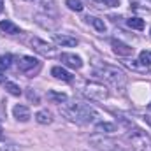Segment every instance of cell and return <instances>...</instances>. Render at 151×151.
Instances as JSON below:
<instances>
[{"label": "cell", "mask_w": 151, "mask_h": 151, "mask_svg": "<svg viewBox=\"0 0 151 151\" xmlns=\"http://www.w3.org/2000/svg\"><path fill=\"white\" fill-rule=\"evenodd\" d=\"M60 111L63 116H67V119L74 121V123H79V125H86V123H93L97 121L99 118V113L88 106V104H81V102H63L60 106Z\"/></svg>", "instance_id": "cell-1"}, {"label": "cell", "mask_w": 151, "mask_h": 151, "mask_svg": "<svg viewBox=\"0 0 151 151\" xmlns=\"http://www.w3.org/2000/svg\"><path fill=\"white\" fill-rule=\"evenodd\" d=\"M95 76L104 79L106 83L113 84L116 88H123L127 83V76L123 70H119L118 67H111V65H97L95 67Z\"/></svg>", "instance_id": "cell-2"}, {"label": "cell", "mask_w": 151, "mask_h": 151, "mask_svg": "<svg viewBox=\"0 0 151 151\" xmlns=\"http://www.w3.org/2000/svg\"><path fill=\"white\" fill-rule=\"evenodd\" d=\"M127 139L130 141L134 151H151V137L141 128H130Z\"/></svg>", "instance_id": "cell-3"}, {"label": "cell", "mask_w": 151, "mask_h": 151, "mask_svg": "<svg viewBox=\"0 0 151 151\" xmlns=\"http://www.w3.org/2000/svg\"><path fill=\"white\" fill-rule=\"evenodd\" d=\"M83 95L88 97L90 100H106L109 97V91L100 83H86L83 88Z\"/></svg>", "instance_id": "cell-4"}, {"label": "cell", "mask_w": 151, "mask_h": 151, "mask_svg": "<svg viewBox=\"0 0 151 151\" xmlns=\"http://www.w3.org/2000/svg\"><path fill=\"white\" fill-rule=\"evenodd\" d=\"M18 70L28 77H34L40 70V62L34 56H21L18 60Z\"/></svg>", "instance_id": "cell-5"}, {"label": "cell", "mask_w": 151, "mask_h": 151, "mask_svg": "<svg viewBox=\"0 0 151 151\" xmlns=\"http://www.w3.org/2000/svg\"><path fill=\"white\" fill-rule=\"evenodd\" d=\"M28 42H30L32 49H34L35 53H39V55H42V56L53 58V56H56V55H58L56 47H55V46H51V44H47L46 40H40V39H37V37H32Z\"/></svg>", "instance_id": "cell-6"}, {"label": "cell", "mask_w": 151, "mask_h": 151, "mask_svg": "<svg viewBox=\"0 0 151 151\" xmlns=\"http://www.w3.org/2000/svg\"><path fill=\"white\" fill-rule=\"evenodd\" d=\"M60 60H62L63 65H67L69 69H74V70H79L83 67V60L77 55H74V53H62Z\"/></svg>", "instance_id": "cell-7"}, {"label": "cell", "mask_w": 151, "mask_h": 151, "mask_svg": "<svg viewBox=\"0 0 151 151\" xmlns=\"http://www.w3.org/2000/svg\"><path fill=\"white\" fill-rule=\"evenodd\" d=\"M111 44H113V51L116 55H119V56H130V55L134 53V47H130L128 44H125V42H121V40L113 39Z\"/></svg>", "instance_id": "cell-8"}, {"label": "cell", "mask_w": 151, "mask_h": 151, "mask_svg": "<svg viewBox=\"0 0 151 151\" xmlns=\"http://www.w3.org/2000/svg\"><path fill=\"white\" fill-rule=\"evenodd\" d=\"M12 114H14V118H16L18 121H23V123H27V121L32 118V114H30V109H28L27 106H21V104L14 106V109H12Z\"/></svg>", "instance_id": "cell-9"}, {"label": "cell", "mask_w": 151, "mask_h": 151, "mask_svg": "<svg viewBox=\"0 0 151 151\" xmlns=\"http://www.w3.org/2000/svg\"><path fill=\"white\" fill-rule=\"evenodd\" d=\"M53 40H55L58 46H63V47H74V46L79 44V40L76 37H70V35H58V34L53 35Z\"/></svg>", "instance_id": "cell-10"}, {"label": "cell", "mask_w": 151, "mask_h": 151, "mask_svg": "<svg viewBox=\"0 0 151 151\" xmlns=\"http://www.w3.org/2000/svg\"><path fill=\"white\" fill-rule=\"evenodd\" d=\"M0 30H2L4 34H7V35H18V34H21L19 27L14 25L11 19H4V21H0Z\"/></svg>", "instance_id": "cell-11"}, {"label": "cell", "mask_w": 151, "mask_h": 151, "mask_svg": "<svg viewBox=\"0 0 151 151\" xmlns=\"http://www.w3.org/2000/svg\"><path fill=\"white\" fill-rule=\"evenodd\" d=\"M51 76H55L56 79L67 81V83H70V81H72V74H70V72H67V70H65V69H62V67H53V69H51Z\"/></svg>", "instance_id": "cell-12"}, {"label": "cell", "mask_w": 151, "mask_h": 151, "mask_svg": "<svg viewBox=\"0 0 151 151\" xmlns=\"http://www.w3.org/2000/svg\"><path fill=\"white\" fill-rule=\"evenodd\" d=\"M86 21H88L97 32H106V23H104L102 19H99V18H95V16H88Z\"/></svg>", "instance_id": "cell-13"}, {"label": "cell", "mask_w": 151, "mask_h": 151, "mask_svg": "<svg viewBox=\"0 0 151 151\" xmlns=\"http://www.w3.org/2000/svg\"><path fill=\"white\" fill-rule=\"evenodd\" d=\"M130 5L137 11H151V0H130Z\"/></svg>", "instance_id": "cell-14"}, {"label": "cell", "mask_w": 151, "mask_h": 151, "mask_svg": "<svg viewBox=\"0 0 151 151\" xmlns=\"http://www.w3.org/2000/svg\"><path fill=\"white\" fill-rule=\"evenodd\" d=\"M95 130L99 134H113V132H116V125L114 123H99Z\"/></svg>", "instance_id": "cell-15"}, {"label": "cell", "mask_w": 151, "mask_h": 151, "mask_svg": "<svg viewBox=\"0 0 151 151\" xmlns=\"http://www.w3.org/2000/svg\"><path fill=\"white\" fill-rule=\"evenodd\" d=\"M35 119H37V123H40V125H49V123L53 121L51 114L47 113V111H39V113L35 114Z\"/></svg>", "instance_id": "cell-16"}, {"label": "cell", "mask_w": 151, "mask_h": 151, "mask_svg": "<svg viewBox=\"0 0 151 151\" xmlns=\"http://www.w3.org/2000/svg\"><path fill=\"white\" fill-rule=\"evenodd\" d=\"M4 86H5V90H7L11 95H14V97H19V95H21V90H19V86H18L16 83L5 81V83H4Z\"/></svg>", "instance_id": "cell-17"}, {"label": "cell", "mask_w": 151, "mask_h": 151, "mask_svg": "<svg viewBox=\"0 0 151 151\" xmlns=\"http://www.w3.org/2000/svg\"><path fill=\"white\" fill-rule=\"evenodd\" d=\"M47 99L56 102V104H63L67 100V95L65 93H56V91H47Z\"/></svg>", "instance_id": "cell-18"}, {"label": "cell", "mask_w": 151, "mask_h": 151, "mask_svg": "<svg viewBox=\"0 0 151 151\" xmlns=\"http://www.w3.org/2000/svg\"><path fill=\"white\" fill-rule=\"evenodd\" d=\"M127 25H128L130 28L142 30V28H144V19H141V18H130V19H127Z\"/></svg>", "instance_id": "cell-19"}, {"label": "cell", "mask_w": 151, "mask_h": 151, "mask_svg": "<svg viewBox=\"0 0 151 151\" xmlns=\"http://www.w3.org/2000/svg\"><path fill=\"white\" fill-rule=\"evenodd\" d=\"M65 4H67V7H69L70 11H76V12H81V11L84 9V5H83L81 0H67Z\"/></svg>", "instance_id": "cell-20"}, {"label": "cell", "mask_w": 151, "mask_h": 151, "mask_svg": "<svg viewBox=\"0 0 151 151\" xmlns=\"http://www.w3.org/2000/svg\"><path fill=\"white\" fill-rule=\"evenodd\" d=\"M12 65V56L11 55H2L0 56V70H5Z\"/></svg>", "instance_id": "cell-21"}, {"label": "cell", "mask_w": 151, "mask_h": 151, "mask_svg": "<svg viewBox=\"0 0 151 151\" xmlns=\"http://www.w3.org/2000/svg\"><path fill=\"white\" fill-rule=\"evenodd\" d=\"M139 62H141L142 65L150 67L151 65V51H141V53H139Z\"/></svg>", "instance_id": "cell-22"}, {"label": "cell", "mask_w": 151, "mask_h": 151, "mask_svg": "<svg viewBox=\"0 0 151 151\" xmlns=\"http://www.w3.org/2000/svg\"><path fill=\"white\" fill-rule=\"evenodd\" d=\"M127 65H128L130 69H134V70H141V72H148V67H146V65H142V63H141L139 60H137V62H134V60H132V62H127Z\"/></svg>", "instance_id": "cell-23"}, {"label": "cell", "mask_w": 151, "mask_h": 151, "mask_svg": "<svg viewBox=\"0 0 151 151\" xmlns=\"http://www.w3.org/2000/svg\"><path fill=\"white\" fill-rule=\"evenodd\" d=\"M93 2L104 5V7H118L119 5V0H93Z\"/></svg>", "instance_id": "cell-24"}, {"label": "cell", "mask_w": 151, "mask_h": 151, "mask_svg": "<svg viewBox=\"0 0 151 151\" xmlns=\"http://www.w3.org/2000/svg\"><path fill=\"white\" fill-rule=\"evenodd\" d=\"M0 151H18V148H14L12 144H5V142H0Z\"/></svg>", "instance_id": "cell-25"}, {"label": "cell", "mask_w": 151, "mask_h": 151, "mask_svg": "<svg viewBox=\"0 0 151 151\" xmlns=\"http://www.w3.org/2000/svg\"><path fill=\"white\" fill-rule=\"evenodd\" d=\"M28 99H30V100H35V102H39V97L35 95V93H32V91H28Z\"/></svg>", "instance_id": "cell-26"}, {"label": "cell", "mask_w": 151, "mask_h": 151, "mask_svg": "<svg viewBox=\"0 0 151 151\" xmlns=\"http://www.w3.org/2000/svg\"><path fill=\"white\" fill-rule=\"evenodd\" d=\"M0 83H5V76H4V70H0Z\"/></svg>", "instance_id": "cell-27"}, {"label": "cell", "mask_w": 151, "mask_h": 151, "mask_svg": "<svg viewBox=\"0 0 151 151\" xmlns=\"http://www.w3.org/2000/svg\"><path fill=\"white\" fill-rule=\"evenodd\" d=\"M144 119H146V123H148V125H150V127H151V118H150V116H146Z\"/></svg>", "instance_id": "cell-28"}, {"label": "cell", "mask_w": 151, "mask_h": 151, "mask_svg": "<svg viewBox=\"0 0 151 151\" xmlns=\"http://www.w3.org/2000/svg\"><path fill=\"white\" fill-rule=\"evenodd\" d=\"M4 11V0H0V12Z\"/></svg>", "instance_id": "cell-29"}, {"label": "cell", "mask_w": 151, "mask_h": 151, "mask_svg": "<svg viewBox=\"0 0 151 151\" xmlns=\"http://www.w3.org/2000/svg\"><path fill=\"white\" fill-rule=\"evenodd\" d=\"M0 134H2V123H0Z\"/></svg>", "instance_id": "cell-30"}, {"label": "cell", "mask_w": 151, "mask_h": 151, "mask_svg": "<svg viewBox=\"0 0 151 151\" xmlns=\"http://www.w3.org/2000/svg\"><path fill=\"white\" fill-rule=\"evenodd\" d=\"M150 109H151V104H150Z\"/></svg>", "instance_id": "cell-31"}, {"label": "cell", "mask_w": 151, "mask_h": 151, "mask_svg": "<svg viewBox=\"0 0 151 151\" xmlns=\"http://www.w3.org/2000/svg\"><path fill=\"white\" fill-rule=\"evenodd\" d=\"M150 34H151V30H150Z\"/></svg>", "instance_id": "cell-32"}]
</instances>
